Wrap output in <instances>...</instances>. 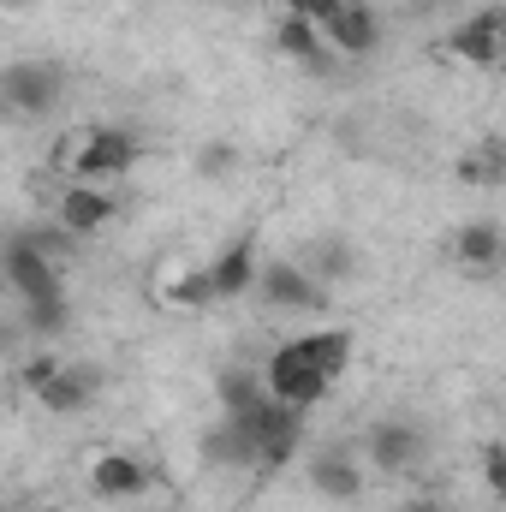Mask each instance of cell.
Wrapping results in <instances>:
<instances>
[{"label":"cell","instance_id":"484cf974","mask_svg":"<svg viewBox=\"0 0 506 512\" xmlns=\"http://www.w3.org/2000/svg\"><path fill=\"white\" fill-rule=\"evenodd\" d=\"M399 512H453V507H447L441 495H429V489H423V495H405V501H399Z\"/></svg>","mask_w":506,"mask_h":512},{"label":"cell","instance_id":"e0dca14e","mask_svg":"<svg viewBox=\"0 0 506 512\" xmlns=\"http://www.w3.org/2000/svg\"><path fill=\"white\" fill-rule=\"evenodd\" d=\"M459 185H477V191H501L506 185V137H477L465 155H459Z\"/></svg>","mask_w":506,"mask_h":512},{"label":"cell","instance_id":"5bb4252c","mask_svg":"<svg viewBox=\"0 0 506 512\" xmlns=\"http://www.w3.org/2000/svg\"><path fill=\"white\" fill-rule=\"evenodd\" d=\"M90 489H96V501H137V495H149V465L131 453H102L90 465Z\"/></svg>","mask_w":506,"mask_h":512},{"label":"cell","instance_id":"603a6c76","mask_svg":"<svg viewBox=\"0 0 506 512\" xmlns=\"http://www.w3.org/2000/svg\"><path fill=\"white\" fill-rule=\"evenodd\" d=\"M54 376H60V358H54V352H36V358H24V370H18V382L30 387V393H42Z\"/></svg>","mask_w":506,"mask_h":512},{"label":"cell","instance_id":"7402d4cb","mask_svg":"<svg viewBox=\"0 0 506 512\" xmlns=\"http://www.w3.org/2000/svg\"><path fill=\"white\" fill-rule=\"evenodd\" d=\"M24 233H30V245L48 256V262L66 268V256H72V239H78V233H66V227H24Z\"/></svg>","mask_w":506,"mask_h":512},{"label":"cell","instance_id":"83f0119b","mask_svg":"<svg viewBox=\"0 0 506 512\" xmlns=\"http://www.w3.org/2000/svg\"><path fill=\"white\" fill-rule=\"evenodd\" d=\"M501 66H506V30H501Z\"/></svg>","mask_w":506,"mask_h":512},{"label":"cell","instance_id":"30bf717a","mask_svg":"<svg viewBox=\"0 0 506 512\" xmlns=\"http://www.w3.org/2000/svg\"><path fill=\"white\" fill-rule=\"evenodd\" d=\"M310 489L328 495V501H340V507L364 501V465H358V453L352 447H322L310 459Z\"/></svg>","mask_w":506,"mask_h":512},{"label":"cell","instance_id":"d4e9b609","mask_svg":"<svg viewBox=\"0 0 506 512\" xmlns=\"http://www.w3.org/2000/svg\"><path fill=\"white\" fill-rule=\"evenodd\" d=\"M334 6H340V0H286V12H298V18H310V24H328Z\"/></svg>","mask_w":506,"mask_h":512},{"label":"cell","instance_id":"44dd1931","mask_svg":"<svg viewBox=\"0 0 506 512\" xmlns=\"http://www.w3.org/2000/svg\"><path fill=\"white\" fill-rule=\"evenodd\" d=\"M197 173L203 179H233L239 173V143H203L197 149Z\"/></svg>","mask_w":506,"mask_h":512},{"label":"cell","instance_id":"ba28073f","mask_svg":"<svg viewBox=\"0 0 506 512\" xmlns=\"http://www.w3.org/2000/svg\"><path fill=\"white\" fill-rule=\"evenodd\" d=\"M102 382H108V376H102L96 364H60V376L36 393V405H42L48 417H78V411H90V405H96Z\"/></svg>","mask_w":506,"mask_h":512},{"label":"cell","instance_id":"7a4b0ae2","mask_svg":"<svg viewBox=\"0 0 506 512\" xmlns=\"http://www.w3.org/2000/svg\"><path fill=\"white\" fill-rule=\"evenodd\" d=\"M328 292H334V286H322L298 256H274V262H262V274H256V298H262V310H274V316H322V310H328Z\"/></svg>","mask_w":506,"mask_h":512},{"label":"cell","instance_id":"8fae6325","mask_svg":"<svg viewBox=\"0 0 506 512\" xmlns=\"http://www.w3.org/2000/svg\"><path fill=\"white\" fill-rule=\"evenodd\" d=\"M322 36H328L334 54H376L381 48V18L364 6V0H340L334 18L322 24Z\"/></svg>","mask_w":506,"mask_h":512},{"label":"cell","instance_id":"277c9868","mask_svg":"<svg viewBox=\"0 0 506 512\" xmlns=\"http://www.w3.org/2000/svg\"><path fill=\"white\" fill-rule=\"evenodd\" d=\"M262 382L268 393L280 399V405H292V411H310V405H322V393H328V376L316 370V358L304 352V340H286V346H274L268 352V364H262Z\"/></svg>","mask_w":506,"mask_h":512},{"label":"cell","instance_id":"52a82bcc","mask_svg":"<svg viewBox=\"0 0 506 512\" xmlns=\"http://www.w3.org/2000/svg\"><path fill=\"white\" fill-rule=\"evenodd\" d=\"M120 215V203H114V191L108 185H66L60 191V203H54V221L66 227V233H78V239H90V233H102L108 221Z\"/></svg>","mask_w":506,"mask_h":512},{"label":"cell","instance_id":"4316f807","mask_svg":"<svg viewBox=\"0 0 506 512\" xmlns=\"http://www.w3.org/2000/svg\"><path fill=\"white\" fill-rule=\"evenodd\" d=\"M0 6H6V12H18V6H30V0H0Z\"/></svg>","mask_w":506,"mask_h":512},{"label":"cell","instance_id":"9a60e30c","mask_svg":"<svg viewBox=\"0 0 506 512\" xmlns=\"http://www.w3.org/2000/svg\"><path fill=\"white\" fill-rule=\"evenodd\" d=\"M298 262H304L322 286H340V280H352V274H358V245H352V239H340V233H316V239H304V245H298Z\"/></svg>","mask_w":506,"mask_h":512},{"label":"cell","instance_id":"6da1fadb","mask_svg":"<svg viewBox=\"0 0 506 512\" xmlns=\"http://www.w3.org/2000/svg\"><path fill=\"white\" fill-rule=\"evenodd\" d=\"M60 167L78 185H114L137 167V137L120 126H84L78 137L60 143Z\"/></svg>","mask_w":506,"mask_h":512},{"label":"cell","instance_id":"2e32d148","mask_svg":"<svg viewBox=\"0 0 506 512\" xmlns=\"http://www.w3.org/2000/svg\"><path fill=\"white\" fill-rule=\"evenodd\" d=\"M209 274H215V292H221V304H233V298H245L256 292V245L251 239H233V245H221V256L209 262Z\"/></svg>","mask_w":506,"mask_h":512},{"label":"cell","instance_id":"d6986e66","mask_svg":"<svg viewBox=\"0 0 506 512\" xmlns=\"http://www.w3.org/2000/svg\"><path fill=\"white\" fill-rule=\"evenodd\" d=\"M215 399H221V411H227V417H251V411H262L274 393H268V382H262L256 370H221Z\"/></svg>","mask_w":506,"mask_h":512},{"label":"cell","instance_id":"ac0fdd59","mask_svg":"<svg viewBox=\"0 0 506 512\" xmlns=\"http://www.w3.org/2000/svg\"><path fill=\"white\" fill-rule=\"evenodd\" d=\"M298 340H304V352L316 358V370L328 382H340L346 364H352V352H358V334L352 328H316V334H298Z\"/></svg>","mask_w":506,"mask_h":512},{"label":"cell","instance_id":"7c38bea8","mask_svg":"<svg viewBox=\"0 0 506 512\" xmlns=\"http://www.w3.org/2000/svg\"><path fill=\"white\" fill-rule=\"evenodd\" d=\"M453 262L465 274H501L506 268V233L495 221H465L453 233Z\"/></svg>","mask_w":506,"mask_h":512},{"label":"cell","instance_id":"4fadbf2b","mask_svg":"<svg viewBox=\"0 0 506 512\" xmlns=\"http://www.w3.org/2000/svg\"><path fill=\"white\" fill-rule=\"evenodd\" d=\"M274 48L286 54V60H298L304 72H328V60H334V48H328V36H322V24H310V18H298V12H286L280 24H274Z\"/></svg>","mask_w":506,"mask_h":512},{"label":"cell","instance_id":"cb8c5ba5","mask_svg":"<svg viewBox=\"0 0 506 512\" xmlns=\"http://www.w3.org/2000/svg\"><path fill=\"white\" fill-rule=\"evenodd\" d=\"M483 477H489V489H495V501H506V447H483Z\"/></svg>","mask_w":506,"mask_h":512},{"label":"cell","instance_id":"5b68a950","mask_svg":"<svg viewBox=\"0 0 506 512\" xmlns=\"http://www.w3.org/2000/svg\"><path fill=\"white\" fill-rule=\"evenodd\" d=\"M364 453H370V465L381 477H405V471H417L429 459V435L411 417H376L370 435H364Z\"/></svg>","mask_w":506,"mask_h":512},{"label":"cell","instance_id":"9c48e42d","mask_svg":"<svg viewBox=\"0 0 506 512\" xmlns=\"http://www.w3.org/2000/svg\"><path fill=\"white\" fill-rule=\"evenodd\" d=\"M501 30H506V6H489L477 18H465L453 36H447V54L459 66H501Z\"/></svg>","mask_w":506,"mask_h":512},{"label":"cell","instance_id":"8992f818","mask_svg":"<svg viewBox=\"0 0 506 512\" xmlns=\"http://www.w3.org/2000/svg\"><path fill=\"white\" fill-rule=\"evenodd\" d=\"M6 280L18 292V304H36V298H66V280H60V262L30 245V233H12L6 239Z\"/></svg>","mask_w":506,"mask_h":512},{"label":"cell","instance_id":"3957f363","mask_svg":"<svg viewBox=\"0 0 506 512\" xmlns=\"http://www.w3.org/2000/svg\"><path fill=\"white\" fill-rule=\"evenodd\" d=\"M0 102L12 108V120H42L66 102V66L60 60H12L0 72Z\"/></svg>","mask_w":506,"mask_h":512},{"label":"cell","instance_id":"ffe728a7","mask_svg":"<svg viewBox=\"0 0 506 512\" xmlns=\"http://www.w3.org/2000/svg\"><path fill=\"white\" fill-rule=\"evenodd\" d=\"M173 304H179V310H215V304H221L215 274H209V268H185L179 286H173Z\"/></svg>","mask_w":506,"mask_h":512}]
</instances>
